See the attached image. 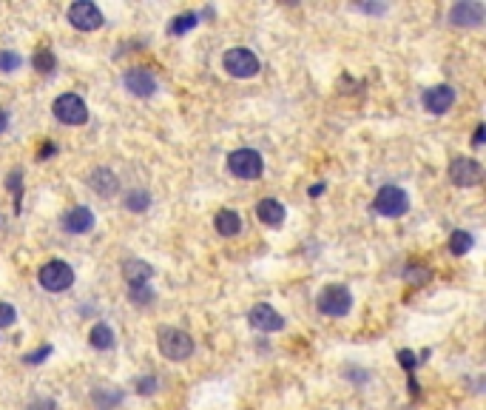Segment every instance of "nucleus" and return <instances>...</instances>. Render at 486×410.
I'll list each match as a JSON object with an SVG mask.
<instances>
[{
  "mask_svg": "<svg viewBox=\"0 0 486 410\" xmlns=\"http://www.w3.org/2000/svg\"><path fill=\"white\" fill-rule=\"evenodd\" d=\"M455 106V89L452 86H435L424 92V108L429 114H447Z\"/></svg>",
  "mask_w": 486,
  "mask_h": 410,
  "instance_id": "nucleus-13",
  "label": "nucleus"
},
{
  "mask_svg": "<svg viewBox=\"0 0 486 410\" xmlns=\"http://www.w3.org/2000/svg\"><path fill=\"white\" fill-rule=\"evenodd\" d=\"M407 279H410V282L424 285V282L429 279V268H424V265H418V268H415V265H410V268H407Z\"/></svg>",
  "mask_w": 486,
  "mask_h": 410,
  "instance_id": "nucleus-31",
  "label": "nucleus"
},
{
  "mask_svg": "<svg viewBox=\"0 0 486 410\" xmlns=\"http://www.w3.org/2000/svg\"><path fill=\"white\" fill-rule=\"evenodd\" d=\"M196 23H199V15L196 12H185V15H176L171 23H168V34H188L191 29H196Z\"/></svg>",
  "mask_w": 486,
  "mask_h": 410,
  "instance_id": "nucleus-21",
  "label": "nucleus"
},
{
  "mask_svg": "<svg viewBox=\"0 0 486 410\" xmlns=\"http://www.w3.org/2000/svg\"><path fill=\"white\" fill-rule=\"evenodd\" d=\"M159 353L171 362H183L194 353V339L185 331H176V327H159Z\"/></svg>",
  "mask_w": 486,
  "mask_h": 410,
  "instance_id": "nucleus-1",
  "label": "nucleus"
},
{
  "mask_svg": "<svg viewBox=\"0 0 486 410\" xmlns=\"http://www.w3.org/2000/svg\"><path fill=\"white\" fill-rule=\"evenodd\" d=\"M88 185H92V191H97L100 197H111V194H117L120 180L111 169H94L92 177H88Z\"/></svg>",
  "mask_w": 486,
  "mask_h": 410,
  "instance_id": "nucleus-16",
  "label": "nucleus"
},
{
  "mask_svg": "<svg viewBox=\"0 0 486 410\" xmlns=\"http://www.w3.org/2000/svg\"><path fill=\"white\" fill-rule=\"evenodd\" d=\"M23 171L20 169H15L9 177H6V188H12V194H15V211L20 214V202H23Z\"/></svg>",
  "mask_w": 486,
  "mask_h": 410,
  "instance_id": "nucleus-25",
  "label": "nucleus"
},
{
  "mask_svg": "<svg viewBox=\"0 0 486 410\" xmlns=\"http://www.w3.org/2000/svg\"><path fill=\"white\" fill-rule=\"evenodd\" d=\"M228 169H231V174L239 177V180H256V177H262V171H264V160H262V154L253 151V148H239V151H234V154L228 157Z\"/></svg>",
  "mask_w": 486,
  "mask_h": 410,
  "instance_id": "nucleus-5",
  "label": "nucleus"
},
{
  "mask_svg": "<svg viewBox=\"0 0 486 410\" xmlns=\"http://www.w3.org/2000/svg\"><path fill=\"white\" fill-rule=\"evenodd\" d=\"M17 322V311L9 302H0V327H9Z\"/></svg>",
  "mask_w": 486,
  "mask_h": 410,
  "instance_id": "nucleus-29",
  "label": "nucleus"
},
{
  "mask_svg": "<svg viewBox=\"0 0 486 410\" xmlns=\"http://www.w3.org/2000/svg\"><path fill=\"white\" fill-rule=\"evenodd\" d=\"M450 177H452L455 185L469 188V185H478L483 180V169H480V162L472 160V157H455L452 166H450Z\"/></svg>",
  "mask_w": 486,
  "mask_h": 410,
  "instance_id": "nucleus-9",
  "label": "nucleus"
},
{
  "mask_svg": "<svg viewBox=\"0 0 486 410\" xmlns=\"http://www.w3.org/2000/svg\"><path fill=\"white\" fill-rule=\"evenodd\" d=\"M31 66H34L40 74H52V71L57 69V60H55V55H52L49 49H40V52L31 57Z\"/></svg>",
  "mask_w": 486,
  "mask_h": 410,
  "instance_id": "nucleus-24",
  "label": "nucleus"
},
{
  "mask_svg": "<svg viewBox=\"0 0 486 410\" xmlns=\"http://www.w3.org/2000/svg\"><path fill=\"white\" fill-rule=\"evenodd\" d=\"M63 228L69 234H88L94 228V214L85 208V205H77V208H71L66 217H63Z\"/></svg>",
  "mask_w": 486,
  "mask_h": 410,
  "instance_id": "nucleus-15",
  "label": "nucleus"
},
{
  "mask_svg": "<svg viewBox=\"0 0 486 410\" xmlns=\"http://www.w3.org/2000/svg\"><path fill=\"white\" fill-rule=\"evenodd\" d=\"M486 17L483 3H475V0H464V3H455L450 9V23L455 26H480Z\"/></svg>",
  "mask_w": 486,
  "mask_h": 410,
  "instance_id": "nucleus-12",
  "label": "nucleus"
},
{
  "mask_svg": "<svg viewBox=\"0 0 486 410\" xmlns=\"http://www.w3.org/2000/svg\"><path fill=\"white\" fill-rule=\"evenodd\" d=\"M69 23L80 31H94L103 26V12L92 3V0H77L69 6Z\"/></svg>",
  "mask_w": 486,
  "mask_h": 410,
  "instance_id": "nucleus-7",
  "label": "nucleus"
},
{
  "mask_svg": "<svg viewBox=\"0 0 486 410\" xmlns=\"http://www.w3.org/2000/svg\"><path fill=\"white\" fill-rule=\"evenodd\" d=\"M248 319H250V325L256 327V331H264V334H276V331H282V327H285V319L271 305H264V302L253 305Z\"/></svg>",
  "mask_w": 486,
  "mask_h": 410,
  "instance_id": "nucleus-11",
  "label": "nucleus"
},
{
  "mask_svg": "<svg viewBox=\"0 0 486 410\" xmlns=\"http://www.w3.org/2000/svg\"><path fill=\"white\" fill-rule=\"evenodd\" d=\"M347 376H350V379H356V382H364V379H367L364 371H347Z\"/></svg>",
  "mask_w": 486,
  "mask_h": 410,
  "instance_id": "nucleus-38",
  "label": "nucleus"
},
{
  "mask_svg": "<svg viewBox=\"0 0 486 410\" xmlns=\"http://www.w3.org/2000/svg\"><path fill=\"white\" fill-rule=\"evenodd\" d=\"M216 231L222 234V236H236L242 231V217L236 211H231V208L219 211L216 214Z\"/></svg>",
  "mask_w": 486,
  "mask_h": 410,
  "instance_id": "nucleus-19",
  "label": "nucleus"
},
{
  "mask_svg": "<svg viewBox=\"0 0 486 410\" xmlns=\"http://www.w3.org/2000/svg\"><path fill=\"white\" fill-rule=\"evenodd\" d=\"M52 351H55L52 345H40L37 351L26 353V356H23V362H26V365H40V362H46V359L52 356Z\"/></svg>",
  "mask_w": 486,
  "mask_h": 410,
  "instance_id": "nucleus-28",
  "label": "nucleus"
},
{
  "mask_svg": "<svg viewBox=\"0 0 486 410\" xmlns=\"http://www.w3.org/2000/svg\"><path fill=\"white\" fill-rule=\"evenodd\" d=\"M154 297L157 294L148 288V285H131V302H134V305H151Z\"/></svg>",
  "mask_w": 486,
  "mask_h": 410,
  "instance_id": "nucleus-26",
  "label": "nucleus"
},
{
  "mask_svg": "<svg viewBox=\"0 0 486 410\" xmlns=\"http://www.w3.org/2000/svg\"><path fill=\"white\" fill-rule=\"evenodd\" d=\"M125 89L134 97H151L157 92V77L145 66H134L125 71Z\"/></svg>",
  "mask_w": 486,
  "mask_h": 410,
  "instance_id": "nucleus-10",
  "label": "nucleus"
},
{
  "mask_svg": "<svg viewBox=\"0 0 486 410\" xmlns=\"http://www.w3.org/2000/svg\"><path fill=\"white\" fill-rule=\"evenodd\" d=\"M92 402L97 404V410H114L122 402V393L111 385H100V388L92 390Z\"/></svg>",
  "mask_w": 486,
  "mask_h": 410,
  "instance_id": "nucleus-18",
  "label": "nucleus"
},
{
  "mask_svg": "<svg viewBox=\"0 0 486 410\" xmlns=\"http://www.w3.org/2000/svg\"><path fill=\"white\" fill-rule=\"evenodd\" d=\"M37 279H40V285L46 291L60 294V291H69L74 285V268L69 262H63V260H52V262H46L40 268Z\"/></svg>",
  "mask_w": 486,
  "mask_h": 410,
  "instance_id": "nucleus-3",
  "label": "nucleus"
},
{
  "mask_svg": "<svg viewBox=\"0 0 486 410\" xmlns=\"http://www.w3.org/2000/svg\"><path fill=\"white\" fill-rule=\"evenodd\" d=\"M23 66V57L17 52H0V71H17Z\"/></svg>",
  "mask_w": 486,
  "mask_h": 410,
  "instance_id": "nucleus-27",
  "label": "nucleus"
},
{
  "mask_svg": "<svg viewBox=\"0 0 486 410\" xmlns=\"http://www.w3.org/2000/svg\"><path fill=\"white\" fill-rule=\"evenodd\" d=\"M29 410H57V402L55 399H37L29 404Z\"/></svg>",
  "mask_w": 486,
  "mask_h": 410,
  "instance_id": "nucleus-33",
  "label": "nucleus"
},
{
  "mask_svg": "<svg viewBox=\"0 0 486 410\" xmlns=\"http://www.w3.org/2000/svg\"><path fill=\"white\" fill-rule=\"evenodd\" d=\"M88 342H92L97 351H108V348H114V331L106 322H97L92 327V334H88Z\"/></svg>",
  "mask_w": 486,
  "mask_h": 410,
  "instance_id": "nucleus-20",
  "label": "nucleus"
},
{
  "mask_svg": "<svg viewBox=\"0 0 486 410\" xmlns=\"http://www.w3.org/2000/svg\"><path fill=\"white\" fill-rule=\"evenodd\" d=\"M483 134H486V129H483V126H478V129H475V137H472V143H475V146H480V143H483Z\"/></svg>",
  "mask_w": 486,
  "mask_h": 410,
  "instance_id": "nucleus-37",
  "label": "nucleus"
},
{
  "mask_svg": "<svg viewBox=\"0 0 486 410\" xmlns=\"http://www.w3.org/2000/svg\"><path fill=\"white\" fill-rule=\"evenodd\" d=\"M222 66H225V71L228 74H234V77H253V74H259V57L253 55V52H248V49H228L225 52V57H222Z\"/></svg>",
  "mask_w": 486,
  "mask_h": 410,
  "instance_id": "nucleus-8",
  "label": "nucleus"
},
{
  "mask_svg": "<svg viewBox=\"0 0 486 410\" xmlns=\"http://www.w3.org/2000/svg\"><path fill=\"white\" fill-rule=\"evenodd\" d=\"M362 12H376V15H384L387 12V6H370V3H364V6H359Z\"/></svg>",
  "mask_w": 486,
  "mask_h": 410,
  "instance_id": "nucleus-35",
  "label": "nucleus"
},
{
  "mask_svg": "<svg viewBox=\"0 0 486 410\" xmlns=\"http://www.w3.org/2000/svg\"><path fill=\"white\" fill-rule=\"evenodd\" d=\"M55 117L63 122V126H83L88 120V106L77 97V94H60L52 106Z\"/></svg>",
  "mask_w": 486,
  "mask_h": 410,
  "instance_id": "nucleus-6",
  "label": "nucleus"
},
{
  "mask_svg": "<svg viewBox=\"0 0 486 410\" xmlns=\"http://www.w3.org/2000/svg\"><path fill=\"white\" fill-rule=\"evenodd\" d=\"M55 151H57L55 146H43V151H40V160H46V157H49V154H55Z\"/></svg>",
  "mask_w": 486,
  "mask_h": 410,
  "instance_id": "nucleus-39",
  "label": "nucleus"
},
{
  "mask_svg": "<svg viewBox=\"0 0 486 410\" xmlns=\"http://www.w3.org/2000/svg\"><path fill=\"white\" fill-rule=\"evenodd\" d=\"M472 245H475V236H472L469 231H455V234L450 236V251H452L455 257L469 254V251H472Z\"/></svg>",
  "mask_w": 486,
  "mask_h": 410,
  "instance_id": "nucleus-22",
  "label": "nucleus"
},
{
  "mask_svg": "<svg viewBox=\"0 0 486 410\" xmlns=\"http://www.w3.org/2000/svg\"><path fill=\"white\" fill-rule=\"evenodd\" d=\"M324 188H327V183H316V185H310V197H322Z\"/></svg>",
  "mask_w": 486,
  "mask_h": 410,
  "instance_id": "nucleus-36",
  "label": "nucleus"
},
{
  "mask_svg": "<svg viewBox=\"0 0 486 410\" xmlns=\"http://www.w3.org/2000/svg\"><path fill=\"white\" fill-rule=\"evenodd\" d=\"M285 214H287L285 205H282L279 199H273V197H264V199L256 202V217H259V222L271 225V228L282 225V222H285Z\"/></svg>",
  "mask_w": 486,
  "mask_h": 410,
  "instance_id": "nucleus-14",
  "label": "nucleus"
},
{
  "mask_svg": "<svg viewBox=\"0 0 486 410\" xmlns=\"http://www.w3.org/2000/svg\"><path fill=\"white\" fill-rule=\"evenodd\" d=\"M122 202H125L128 211H145L148 205H151V194L143 191V188H137V191H128V194L122 197Z\"/></svg>",
  "mask_w": 486,
  "mask_h": 410,
  "instance_id": "nucleus-23",
  "label": "nucleus"
},
{
  "mask_svg": "<svg viewBox=\"0 0 486 410\" xmlns=\"http://www.w3.org/2000/svg\"><path fill=\"white\" fill-rule=\"evenodd\" d=\"M399 362L404 365V371H407V374H413L415 367H418V356H415L413 351H399Z\"/></svg>",
  "mask_w": 486,
  "mask_h": 410,
  "instance_id": "nucleus-32",
  "label": "nucleus"
},
{
  "mask_svg": "<svg viewBox=\"0 0 486 410\" xmlns=\"http://www.w3.org/2000/svg\"><path fill=\"white\" fill-rule=\"evenodd\" d=\"M9 129V114L3 111V108H0V134H3Z\"/></svg>",
  "mask_w": 486,
  "mask_h": 410,
  "instance_id": "nucleus-34",
  "label": "nucleus"
},
{
  "mask_svg": "<svg viewBox=\"0 0 486 410\" xmlns=\"http://www.w3.org/2000/svg\"><path fill=\"white\" fill-rule=\"evenodd\" d=\"M122 276L131 285H148V279L154 276V268L143 260H128V262H122Z\"/></svg>",
  "mask_w": 486,
  "mask_h": 410,
  "instance_id": "nucleus-17",
  "label": "nucleus"
},
{
  "mask_svg": "<svg viewBox=\"0 0 486 410\" xmlns=\"http://www.w3.org/2000/svg\"><path fill=\"white\" fill-rule=\"evenodd\" d=\"M157 385H159L157 376H140V379H137V393H140V396H151V393L157 390Z\"/></svg>",
  "mask_w": 486,
  "mask_h": 410,
  "instance_id": "nucleus-30",
  "label": "nucleus"
},
{
  "mask_svg": "<svg viewBox=\"0 0 486 410\" xmlns=\"http://www.w3.org/2000/svg\"><path fill=\"white\" fill-rule=\"evenodd\" d=\"M373 208L381 214V217H404L407 211H410V197H407V191L404 188H399V185H384L378 194H376V199H373Z\"/></svg>",
  "mask_w": 486,
  "mask_h": 410,
  "instance_id": "nucleus-2",
  "label": "nucleus"
},
{
  "mask_svg": "<svg viewBox=\"0 0 486 410\" xmlns=\"http://www.w3.org/2000/svg\"><path fill=\"white\" fill-rule=\"evenodd\" d=\"M316 308L324 316H347L350 308H352V294L344 288V285H327V288H322V294L316 299Z\"/></svg>",
  "mask_w": 486,
  "mask_h": 410,
  "instance_id": "nucleus-4",
  "label": "nucleus"
}]
</instances>
